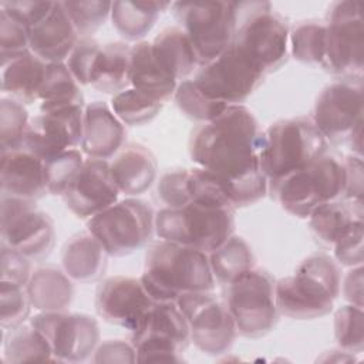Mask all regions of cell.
<instances>
[{
	"mask_svg": "<svg viewBox=\"0 0 364 364\" xmlns=\"http://www.w3.org/2000/svg\"><path fill=\"white\" fill-rule=\"evenodd\" d=\"M0 246L10 247L31 262L44 260L55 243L53 219L34 200L1 196Z\"/></svg>",
	"mask_w": 364,
	"mask_h": 364,
	"instance_id": "cell-14",
	"label": "cell"
},
{
	"mask_svg": "<svg viewBox=\"0 0 364 364\" xmlns=\"http://www.w3.org/2000/svg\"><path fill=\"white\" fill-rule=\"evenodd\" d=\"M46 70L47 63L31 51L13 57L1 64V91L21 104L38 101Z\"/></svg>",
	"mask_w": 364,
	"mask_h": 364,
	"instance_id": "cell-28",
	"label": "cell"
},
{
	"mask_svg": "<svg viewBox=\"0 0 364 364\" xmlns=\"http://www.w3.org/2000/svg\"><path fill=\"white\" fill-rule=\"evenodd\" d=\"M262 129L245 105H229L218 118L192 131L189 155L223 185L235 208L250 206L267 193L260 165Z\"/></svg>",
	"mask_w": 364,
	"mask_h": 364,
	"instance_id": "cell-1",
	"label": "cell"
},
{
	"mask_svg": "<svg viewBox=\"0 0 364 364\" xmlns=\"http://www.w3.org/2000/svg\"><path fill=\"white\" fill-rule=\"evenodd\" d=\"M291 55L303 64L321 65L326 46V24L321 21H301L289 33Z\"/></svg>",
	"mask_w": 364,
	"mask_h": 364,
	"instance_id": "cell-38",
	"label": "cell"
},
{
	"mask_svg": "<svg viewBox=\"0 0 364 364\" xmlns=\"http://www.w3.org/2000/svg\"><path fill=\"white\" fill-rule=\"evenodd\" d=\"M334 338L338 347L351 354L364 348V314L363 307L346 304L334 313Z\"/></svg>",
	"mask_w": 364,
	"mask_h": 364,
	"instance_id": "cell-41",
	"label": "cell"
},
{
	"mask_svg": "<svg viewBox=\"0 0 364 364\" xmlns=\"http://www.w3.org/2000/svg\"><path fill=\"white\" fill-rule=\"evenodd\" d=\"M129 87L161 101L173 98L178 81L161 65L149 41H138L129 51Z\"/></svg>",
	"mask_w": 364,
	"mask_h": 364,
	"instance_id": "cell-25",
	"label": "cell"
},
{
	"mask_svg": "<svg viewBox=\"0 0 364 364\" xmlns=\"http://www.w3.org/2000/svg\"><path fill=\"white\" fill-rule=\"evenodd\" d=\"M235 206L192 200L182 208L155 213L154 230L161 240L210 253L235 230Z\"/></svg>",
	"mask_w": 364,
	"mask_h": 364,
	"instance_id": "cell-4",
	"label": "cell"
},
{
	"mask_svg": "<svg viewBox=\"0 0 364 364\" xmlns=\"http://www.w3.org/2000/svg\"><path fill=\"white\" fill-rule=\"evenodd\" d=\"M209 264L215 282L228 286L255 266V256L249 243L236 235L228 237L209 255Z\"/></svg>",
	"mask_w": 364,
	"mask_h": 364,
	"instance_id": "cell-34",
	"label": "cell"
},
{
	"mask_svg": "<svg viewBox=\"0 0 364 364\" xmlns=\"http://www.w3.org/2000/svg\"><path fill=\"white\" fill-rule=\"evenodd\" d=\"M28 122L24 104L13 98L0 100V152L23 146Z\"/></svg>",
	"mask_w": 364,
	"mask_h": 364,
	"instance_id": "cell-40",
	"label": "cell"
},
{
	"mask_svg": "<svg viewBox=\"0 0 364 364\" xmlns=\"http://www.w3.org/2000/svg\"><path fill=\"white\" fill-rule=\"evenodd\" d=\"M38 101L41 112H53L71 107L84 108V94L65 63H47Z\"/></svg>",
	"mask_w": 364,
	"mask_h": 364,
	"instance_id": "cell-33",
	"label": "cell"
},
{
	"mask_svg": "<svg viewBox=\"0 0 364 364\" xmlns=\"http://www.w3.org/2000/svg\"><path fill=\"white\" fill-rule=\"evenodd\" d=\"M175 303L186 318L191 343L199 351L208 355L229 351L237 330L225 303L212 291L185 293Z\"/></svg>",
	"mask_w": 364,
	"mask_h": 364,
	"instance_id": "cell-15",
	"label": "cell"
},
{
	"mask_svg": "<svg viewBox=\"0 0 364 364\" xmlns=\"http://www.w3.org/2000/svg\"><path fill=\"white\" fill-rule=\"evenodd\" d=\"M364 225L357 220L343 236H340L333 247V259L343 266L355 267L364 262Z\"/></svg>",
	"mask_w": 364,
	"mask_h": 364,
	"instance_id": "cell-46",
	"label": "cell"
},
{
	"mask_svg": "<svg viewBox=\"0 0 364 364\" xmlns=\"http://www.w3.org/2000/svg\"><path fill=\"white\" fill-rule=\"evenodd\" d=\"M61 3L80 37H91L111 16L112 1L68 0Z\"/></svg>",
	"mask_w": 364,
	"mask_h": 364,
	"instance_id": "cell-42",
	"label": "cell"
},
{
	"mask_svg": "<svg viewBox=\"0 0 364 364\" xmlns=\"http://www.w3.org/2000/svg\"><path fill=\"white\" fill-rule=\"evenodd\" d=\"M274 283L276 280L266 270L253 267L226 286L225 304L239 336L260 338L274 328L280 314Z\"/></svg>",
	"mask_w": 364,
	"mask_h": 364,
	"instance_id": "cell-9",
	"label": "cell"
},
{
	"mask_svg": "<svg viewBox=\"0 0 364 364\" xmlns=\"http://www.w3.org/2000/svg\"><path fill=\"white\" fill-rule=\"evenodd\" d=\"M326 46L321 67L340 78L363 77L364 28L361 1H336L326 16Z\"/></svg>",
	"mask_w": 364,
	"mask_h": 364,
	"instance_id": "cell-11",
	"label": "cell"
},
{
	"mask_svg": "<svg viewBox=\"0 0 364 364\" xmlns=\"http://www.w3.org/2000/svg\"><path fill=\"white\" fill-rule=\"evenodd\" d=\"M27 51H30L27 27L0 9V63Z\"/></svg>",
	"mask_w": 364,
	"mask_h": 364,
	"instance_id": "cell-44",
	"label": "cell"
},
{
	"mask_svg": "<svg viewBox=\"0 0 364 364\" xmlns=\"http://www.w3.org/2000/svg\"><path fill=\"white\" fill-rule=\"evenodd\" d=\"M30 324L48 341L57 361H85L100 344L98 321L85 313L40 311Z\"/></svg>",
	"mask_w": 364,
	"mask_h": 364,
	"instance_id": "cell-17",
	"label": "cell"
},
{
	"mask_svg": "<svg viewBox=\"0 0 364 364\" xmlns=\"http://www.w3.org/2000/svg\"><path fill=\"white\" fill-rule=\"evenodd\" d=\"M0 260L1 282H11L21 286L27 284L33 272L30 259L10 247L0 246Z\"/></svg>",
	"mask_w": 364,
	"mask_h": 364,
	"instance_id": "cell-48",
	"label": "cell"
},
{
	"mask_svg": "<svg viewBox=\"0 0 364 364\" xmlns=\"http://www.w3.org/2000/svg\"><path fill=\"white\" fill-rule=\"evenodd\" d=\"M1 196L37 202L47 192L44 161L20 146L0 152Z\"/></svg>",
	"mask_w": 364,
	"mask_h": 364,
	"instance_id": "cell-21",
	"label": "cell"
},
{
	"mask_svg": "<svg viewBox=\"0 0 364 364\" xmlns=\"http://www.w3.org/2000/svg\"><path fill=\"white\" fill-rule=\"evenodd\" d=\"M169 1L138 0V1H112L111 21L117 33L128 41H136L145 37L155 26L162 11L171 7Z\"/></svg>",
	"mask_w": 364,
	"mask_h": 364,
	"instance_id": "cell-30",
	"label": "cell"
},
{
	"mask_svg": "<svg viewBox=\"0 0 364 364\" xmlns=\"http://www.w3.org/2000/svg\"><path fill=\"white\" fill-rule=\"evenodd\" d=\"M54 1H37V0H21V1H1L0 9L14 17L17 21L24 24L27 30L40 21L53 7Z\"/></svg>",
	"mask_w": 364,
	"mask_h": 364,
	"instance_id": "cell-49",
	"label": "cell"
},
{
	"mask_svg": "<svg viewBox=\"0 0 364 364\" xmlns=\"http://www.w3.org/2000/svg\"><path fill=\"white\" fill-rule=\"evenodd\" d=\"M80 36L61 1L28 28L30 51L46 63H65Z\"/></svg>",
	"mask_w": 364,
	"mask_h": 364,
	"instance_id": "cell-22",
	"label": "cell"
},
{
	"mask_svg": "<svg viewBox=\"0 0 364 364\" xmlns=\"http://www.w3.org/2000/svg\"><path fill=\"white\" fill-rule=\"evenodd\" d=\"M139 280L154 301H176L185 293L215 289L208 253L166 240L149 246Z\"/></svg>",
	"mask_w": 364,
	"mask_h": 364,
	"instance_id": "cell-2",
	"label": "cell"
},
{
	"mask_svg": "<svg viewBox=\"0 0 364 364\" xmlns=\"http://www.w3.org/2000/svg\"><path fill=\"white\" fill-rule=\"evenodd\" d=\"M82 118L81 107L41 112L30 119L23 146L43 161L75 149L82 141Z\"/></svg>",
	"mask_w": 364,
	"mask_h": 364,
	"instance_id": "cell-19",
	"label": "cell"
},
{
	"mask_svg": "<svg viewBox=\"0 0 364 364\" xmlns=\"http://www.w3.org/2000/svg\"><path fill=\"white\" fill-rule=\"evenodd\" d=\"M131 47L122 41L104 44L92 70L90 85L105 94H118L128 88Z\"/></svg>",
	"mask_w": 364,
	"mask_h": 364,
	"instance_id": "cell-32",
	"label": "cell"
},
{
	"mask_svg": "<svg viewBox=\"0 0 364 364\" xmlns=\"http://www.w3.org/2000/svg\"><path fill=\"white\" fill-rule=\"evenodd\" d=\"M357 220H363V202L337 199L313 210L309 226L320 243L331 247Z\"/></svg>",
	"mask_w": 364,
	"mask_h": 364,
	"instance_id": "cell-29",
	"label": "cell"
},
{
	"mask_svg": "<svg viewBox=\"0 0 364 364\" xmlns=\"http://www.w3.org/2000/svg\"><path fill=\"white\" fill-rule=\"evenodd\" d=\"M267 192L287 213L309 218L318 206L343 199L344 169L341 161L323 155L311 164L269 183Z\"/></svg>",
	"mask_w": 364,
	"mask_h": 364,
	"instance_id": "cell-6",
	"label": "cell"
},
{
	"mask_svg": "<svg viewBox=\"0 0 364 364\" xmlns=\"http://www.w3.org/2000/svg\"><path fill=\"white\" fill-rule=\"evenodd\" d=\"M100 43L92 37H80L65 64L80 85H90L94 65L101 51Z\"/></svg>",
	"mask_w": 364,
	"mask_h": 364,
	"instance_id": "cell-45",
	"label": "cell"
},
{
	"mask_svg": "<svg viewBox=\"0 0 364 364\" xmlns=\"http://www.w3.org/2000/svg\"><path fill=\"white\" fill-rule=\"evenodd\" d=\"M327 139L311 118L279 119L262 134L260 165L267 185L326 155Z\"/></svg>",
	"mask_w": 364,
	"mask_h": 364,
	"instance_id": "cell-5",
	"label": "cell"
},
{
	"mask_svg": "<svg viewBox=\"0 0 364 364\" xmlns=\"http://www.w3.org/2000/svg\"><path fill=\"white\" fill-rule=\"evenodd\" d=\"M344 169V195L343 199L363 202L364 193V165L363 156L348 155L341 161Z\"/></svg>",
	"mask_w": 364,
	"mask_h": 364,
	"instance_id": "cell-51",
	"label": "cell"
},
{
	"mask_svg": "<svg viewBox=\"0 0 364 364\" xmlns=\"http://www.w3.org/2000/svg\"><path fill=\"white\" fill-rule=\"evenodd\" d=\"M171 9L193 47L199 67L232 44L237 27L236 1H176Z\"/></svg>",
	"mask_w": 364,
	"mask_h": 364,
	"instance_id": "cell-7",
	"label": "cell"
},
{
	"mask_svg": "<svg viewBox=\"0 0 364 364\" xmlns=\"http://www.w3.org/2000/svg\"><path fill=\"white\" fill-rule=\"evenodd\" d=\"M92 361L98 364L136 363V350L132 343H128L125 340H105L100 343L95 348Z\"/></svg>",
	"mask_w": 364,
	"mask_h": 364,
	"instance_id": "cell-50",
	"label": "cell"
},
{
	"mask_svg": "<svg viewBox=\"0 0 364 364\" xmlns=\"http://www.w3.org/2000/svg\"><path fill=\"white\" fill-rule=\"evenodd\" d=\"M264 77L260 64L232 43L213 61L199 67L193 81L210 98L239 105L260 87Z\"/></svg>",
	"mask_w": 364,
	"mask_h": 364,
	"instance_id": "cell-13",
	"label": "cell"
},
{
	"mask_svg": "<svg viewBox=\"0 0 364 364\" xmlns=\"http://www.w3.org/2000/svg\"><path fill=\"white\" fill-rule=\"evenodd\" d=\"M341 272L327 253L307 256L291 276L274 283L280 314L294 320H313L328 314L340 296Z\"/></svg>",
	"mask_w": 364,
	"mask_h": 364,
	"instance_id": "cell-3",
	"label": "cell"
},
{
	"mask_svg": "<svg viewBox=\"0 0 364 364\" xmlns=\"http://www.w3.org/2000/svg\"><path fill=\"white\" fill-rule=\"evenodd\" d=\"M31 307L26 286L11 282L0 283V324L4 330L24 324Z\"/></svg>",
	"mask_w": 364,
	"mask_h": 364,
	"instance_id": "cell-43",
	"label": "cell"
},
{
	"mask_svg": "<svg viewBox=\"0 0 364 364\" xmlns=\"http://www.w3.org/2000/svg\"><path fill=\"white\" fill-rule=\"evenodd\" d=\"M340 293H343V297L348 304L363 307V264L350 267L341 280Z\"/></svg>",
	"mask_w": 364,
	"mask_h": 364,
	"instance_id": "cell-52",
	"label": "cell"
},
{
	"mask_svg": "<svg viewBox=\"0 0 364 364\" xmlns=\"http://www.w3.org/2000/svg\"><path fill=\"white\" fill-rule=\"evenodd\" d=\"M154 300L139 279L129 276H111L104 279L95 290L97 314L107 323L134 331Z\"/></svg>",
	"mask_w": 364,
	"mask_h": 364,
	"instance_id": "cell-18",
	"label": "cell"
},
{
	"mask_svg": "<svg viewBox=\"0 0 364 364\" xmlns=\"http://www.w3.org/2000/svg\"><path fill=\"white\" fill-rule=\"evenodd\" d=\"M84 155L80 149H68L57 156L44 161L47 192L63 196L84 165Z\"/></svg>",
	"mask_w": 364,
	"mask_h": 364,
	"instance_id": "cell-39",
	"label": "cell"
},
{
	"mask_svg": "<svg viewBox=\"0 0 364 364\" xmlns=\"http://www.w3.org/2000/svg\"><path fill=\"white\" fill-rule=\"evenodd\" d=\"M363 77L338 78L318 94L311 121L327 142H343L363 125Z\"/></svg>",
	"mask_w": 364,
	"mask_h": 364,
	"instance_id": "cell-16",
	"label": "cell"
},
{
	"mask_svg": "<svg viewBox=\"0 0 364 364\" xmlns=\"http://www.w3.org/2000/svg\"><path fill=\"white\" fill-rule=\"evenodd\" d=\"M289 24L270 3L239 1L233 44L256 60L266 74L289 58Z\"/></svg>",
	"mask_w": 364,
	"mask_h": 364,
	"instance_id": "cell-8",
	"label": "cell"
},
{
	"mask_svg": "<svg viewBox=\"0 0 364 364\" xmlns=\"http://www.w3.org/2000/svg\"><path fill=\"white\" fill-rule=\"evenodd\" d=\"M31 306L38 311H64L74 299L73 280L51 264L34 269L26 284Z\"/></svg>",
	"mask_w": 364,
	"mask_h": 364,
	"instance_id": "cell-27",
	"label": "cell"
},
{
	"mask_svg": "<svg viewBox=\"0 0 364 364\" xmlns=\"http://www.w3.org/2000/svg\"><path fill=\"white\" fill-rule=\"evenodd\" d=\"M4 361H57L48 341L31 324H20L4 333Z\"/></svg>",
	"mask_w": 364,
	"mask_h": 364,
	"instance_id": "cell-35",
	"label": "cell"
},
{
	"mask_svg": "<svg viewBox=\"0 0 364 364\" xmlns=\"http://www.w3.org/2000/svg\"><path fill=\"white\" fill-rule=\"evenodd\" d=\"M131 343L139 363H181L191 343L186 318L175 301H155L131 331Z\"/></svg>",
	"mask_w": 364,
	"mask_h": 364,
	"instance_id": "cell-12",
	"label": "cell"
},
{
	"mask_svg": "<svg viewBox=\"0 0 364 364\" xmlns=\"http://www.w3.org/2000/svg\"><path fill=\"white\" fill-rule=\"evenodd\" d=\"M119 193L109 162L88 158L61 198L77 218L90 219L114 205Z\"/></svg>",
	"mask_w": 364,
	"mask_h": 364,
	"instance_id": "cell-20",
	"label": "cell"
},
{
	"mask_svg": "<svg viewBox=\"0 0 364 364\" xmlns=\"http://www.w3.org/2000/svg\"><path fill=\"white\" fill-rule=\"evenodd\" d=\"M155 213L142 199L128 196L94 215L87 222L108 256L121 257L148 243L154 232Z\"/></svg>",
	"mask_w": 364,
	"mask_h": 364,
	"instance_id": "cell-10",
	"label": "cell"
},
{
	"mask_svg": "<svg viewBox=\"0 0 364 364\" xmlns=\"http://www.w3.org/2000/svg\"><path fill=\"white\" fill-rule=\"evenodd\" d=\"M161 65L178 81L185 80L198 65L193 47L181 27H166L151 43Z\"/></svg>",
	"mask_w": 364,
	"mask_h": 364,
	"instance_id": "cell-31",
	"label": "cell"
},
{
	"mask_svg": "<svg viewBox=\"0 0 364 364\" xmlns=\"http://www.w3.org/2000/svg\"><path fill=\"white\" fill-rule=\"evenodd\" d=\"M188 171L189 169H173L159 178L156 192L166 208H182L189 203Z\"/></svg>",
	"mask_w": 364,
	"mask_h": 364,
	"instance_id": "cell-47",
	"label": "cell"
},
{
	"mask_svg": "<svg viewBox=\"0 0 364 364\" xmlns=\"http://www.w3.org/2000/svg\"><path fill=\"white\" fill-rule=\"evenodd\" d=\"M108 253L88 230L71 236L61 252L63 270L73 282L92 283L107 270Z\"/></svg>",
	"mask_w": 364,
	"mask_h": 364,
	"instance_id": "cell-26",
	"label": "cell"
},
{
	"mask_svg": "<svg viewBox=\"0 0 364 364\" xmlns=\"http://www.w3.org/2000/svg\"><path fill=\"white\" fill-rule=\"evenodd\" d=\"M173 100L185 117L200 124L213 121L229 107L205 94L193 80L181 81L175 90Z\"/></svg>",
	"mask_w": 364,
	"mask_h": 364,
	"instance_id": "cell-36",
	"label": "cell"
},
{
	"mask_svg": "<svg viewBox=\"0 0 364 364\" xmlns=\"http://www.w3.org/2000/svg\"><path fill=\"white\" fill-rule=\"evenodd\" d=\"M164 102L128 87L111 98V108L125 125H144L152 121L162 109Z\"/></svg>",
	"mask_w": 364,
	"mask_h": 364,
	"instance_id": "cell-37",
	"label": "cell"
},
{
	"mask_svg": "<svg viewBox=\"0 0 364 364\" xmlns=\"http://www.w3.org/2000/svg\"><path fill=\"white\" fill-rule=\"evenodd\" d=\"M109 165L117 186L125 196L135 198L146 192L158 173V162L152 151L136 142L122 146Z\"/></svg>",
	"mask_w": 364,
	"mask_h": 364,
	"instance_id": "cell-24",
	"label": "cell"
},
{
	"mask_svg": "<svg viewBox=\"0 0 364 364\" xmlns=\"http://www.w3.org/2000/svg\"><path fill=\"white\" fill-rule=\"evenodd\" d=\"M125 127L111 105L94 101L84 108L81 151L88 158L109 159L125 142Z\"/></svg>",
	"mask_w": 364,
	"mask_h": 364,
	"instance_id": "cell-23",
	"label": "cell"
}]
</instances>
